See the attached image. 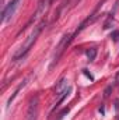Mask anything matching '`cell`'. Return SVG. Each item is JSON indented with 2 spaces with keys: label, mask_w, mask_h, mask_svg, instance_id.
I'll list each match as a JSON object with an SVG mask.
<instances>
[{
  "label": "cell",
  "mask_w": 119,
  "mask_h": 120,
  "mask_svg": "<svg viewBox=\"0 0 119 120\" xmlns=\"http://www.w3.org/2000/svg\"><path fill=\"white\" fill-rule=\"evenodd\" d=\"M21 3H23V0H10V1L6 4V7L1 8V22H3V24L7 22V21L16 14V11L18 10V7H20Z\"/></svg>",
  "instance_id": "2"
},
{
  "label": "cell",
  "mask_w": 119,
  "mask_h": 120,
  "mask_svg": "<svg viewBox=\"0 0 119 120\" xmlns=\"http://www.w3.org/2000/svg\"><path fill=\"white\" fill-rule=\"evenodd\" d=\"M45 25H46V21L45 20H42L38 25H35L34 27V30L31 31V34L28 35V38L24 41V43L20 46V49L14 53V56H13V61H17V60L20 59H24L25 56H27V53L31 50V48L34 46V43L36 42V39H38V36L41 35V32H42V30L45 28Z\"/></svg>",
  "instance_id": "1"
},
{
  "label": "cell",
  "mask_w": 119,
  "mask_h": 120,
  "mask_svg": "<svg viewBox=\"0 0 119 120\" xmlns=\"http://www.w3.org/2000/svg\"><path fill=\"white\" fill-rule=\"evenodd\" d=\"M115 110L119 112V99H115Z\"/></svg>",
  "instance_id": "9"
},
{
  "label": "cell",
  "mask_w": 119,
  "mask_h": 120,
  "mask_svg": "<svg viewBox=\"0 0 119 120\" xmlns=\"http://www.w3.org/2000/svg\"><path fill=\"white\" fill-rule=\"evenodd\" d=\"M111 91H112V85H108V87H107V90H105V92H104V96H105V98H108V96L111 95Z\"/></svg>",
  "instance_id": "7"
},
{
  "label": "cell",
  "mask_w": 119,
  "mask_h": 120,
  "mask_svg": "<svg viewBox=\"0 0 119 120\" xmlns=\"http://www.w3.org/2000/svg\"><path fill=\"white\" fill-rule=\"evenodd\" d=\"M25 85H27V80H24V81H23V82H21V84H20V85H18V87L16 88V91L13 92V95H11V96L8 98V101H7V105H6V108H7V109L10 108V105H11V102H13V101L16 99V96L18 95V92H20V91L23 90V88H24Z\"/></svg>",
  "instance_id": "4"
},
{
  "label": "cell",
  "mask_w": 119,
  "mask_h": 120,
  "mask_svg": "<svg viewBox=\"0 0 119 120\" xmlns=\"http://www.w3.org/2000/svg\"><path fill=\"white\" fill-rule=\"evenodd\" d=\"M77 1H80V0H77Z\"/></svg>",
  "instance_id": "11"
},
{
  "label": "cell",
  "mask_w": 119,
  "mask_h": 120,
  "mask_svg": "<svg viewBox=\"0 0 119 120\" xmlns=\"http://www.w3.org/2000/svg\"><path fill=\"white\" fill-rule=\"evenodd\" d=\"M83 73H84V74H86V75L88 77V78L91 80V81H94V77H92V75H91V74L88 73V70H86V68H84V70H83Z\"/></svg>",
  "instance_id": "8"
},
{
  "label": "cell",
  "mask_w": 119,
  "mask_h": 120,
  "mask_svg": "<svg viewBox=\"0 0 119 120\" xmlns=\"http://www.w3.org/2000/svg\"><path fill=\"white\" fill-rule=\"evenodd\" d=\"M86 55H87L88 61H94L95 57H97V49H95V48H90L86 52Z\"/></svg>",
  "instance_id": "6"
},
{
  "label": "cell",
  "mask_w": 119,
  "mask_h": 120,
  "mask_svg": "<svg viewBox=\"0 0 119 120\" xmlns=\"http://www.w3.org/2000/svg\"><path fill=\"white\" fill-rule=\"evenodd\" d=\"M99 113H101V115H104V113H105V109H104V106H101V108H99Z\"/></svg>",
  "instance_id": "10"
},
{
  "label": "cell",
  "mask_w": 119,
  "mask_h": 120,
  "mask_svg": "<svg viewBox=\"0 0 119 120\" xmlns=\"http://www.w3.org/2000/svg\"><path fill=\"white\" fill-rule=\"evenodd\" d=\"M38 113H39V96L35 95L30 101L25 120H38Z\"/></svg>",
  "instance_id": "3"
},
{
  "label": "cell",
  "mask_w": 119,
  "mask_h": 120,
  "mask_svg": "<svg viewBox=\"0 0 119 120\" xmlns=\"http://www.w3.org/2000/svg\"><path fill=\"white\" fill-rule=\"evenodd\" d=\"M67 78H62L59 82H58V85H56V96H59V95H62L64 91L69 88V85H67Z\"/></svg>",
  "instance_id": "5"
},
{
  "label": "cell",
  "mask_w": 119,
  "mask_h": 120,
  "mask_svg": "<svg viewBox=\"0 0 119 120\" xmlns=\"http://www.w3.org/2000/svg\"><path fill=\"white\" fill-rule=\"evenodd\" d=\"M118 120H119V119H118Z\"/></svg>",
  "instance_id": "12"
}]
</instances>
